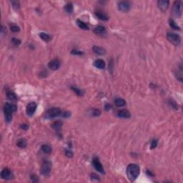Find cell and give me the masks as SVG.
<instances>
[{
    "label": "cell",
    "instance_id": "6da1fadb",
    "mask_svg": "<svg viewBox=\"0 0 183 183\" xmlns=\"http://www.w3.org/2000/svg\"><path fill=\"white\" fill-rule=\"evenodd\" d=\"M140 167L136 164H130L127 168V175L130 181H135L140 175Z\"/></svg>",
    "mask_w": 183,
    "mask_h": 183
},
{
    "label": "cell",
    "instance_id": "7a4b0ae2",
    "mask_svg": "<svg viewBox=\"0 0 183 183\" xmlns=\"http://www.w3.org/2000/svg\"><path fill=\"white\" fill-rule=\"evenodd\" d=\"M17 107L11 103H5L4 106V112L5 115V119L7 122H10L12 119V113L17 111Z\"/></svg>",
    "mask_w": 183,
    "mask_h": 183
},
{
    "label": "cell",
    "instance_id": "3957f363",
    "mask_svg": "<svg viewBox=\"0 0 183 183\" xmlns=\"http://www.w3.org/2000/svg\"><path fill=\"white\" fill-rule=\"evenodd\" d=\"M167 40H168L171 43L175 44L176 46L179 45L180 42H181V37L179 36V35L175 33H167Z\"/></svg>",
    "mask_w": 183,
    "mask_h": 183
},
{
    "label": "cell",
    "instance_id": "277c9868",
    "mask_svg": "<svg viewBox=\"0 0 183 183\" xmlns=\"http://www.w3.org/2000/svg\"><path fill=\"white\" fill-rule=\"evenodd\" d=\"M52 169V162L50 161H44L42 164L41 172L44 176H48L51 172Z\"/></svg>",
    "mask_w": 183,
    "mask_h": 183
},
{
    "label": "cell",
    "instance_id": "5b68a950",
    "mask_svg": "<svg viewBox=\"0 0 183 183\" xmlns=\"http://www.w3.org/2000/svg\"><path fill=\"white\" fill-rule=\"evenodd\" d=\"M61 109L58 107H52L48 109L46 113V117L47 118H54L61 114Z\"/></svg>",
    "mask_w": 183,
    "mask_h": 183
},
{
    "label": "cell",
    "instance_id": "8992f818",
    "mask_svg": "<svg viewBox=\"0 0 183 183\" xmlns=\"http://www.w3.org/2000/svg\"><path fill=\"white\" fill-rule=\"evenodd\" d=\"M118 9L119 10H120L121 11H123V12H127V11L129 10V9H130V4H129L128 2L122 1V2H119Z\"/></svg>",
    "mask_w": 183,
    "mask_h": 183
},
{
    "label": "cell",
    "instance_id": "52a82bcc",
    "mask_svg": "<svg viewBox=\"0 0 183 183\" xmlns=\"http://www.w3.org/2000/svg\"><path fill=\"white\" fill-rule=\"evenodd\" d=\"M36 109V104L35 102H30L29 104L27 106V109H26V112H27V114L29 116H32V115L35 112Z\"/></svg>",
    "mask_w": 183,
    "mask_h": 183
},
{
    "label": "cell",
    "instance_id": "ba28073f",
    "mask_svg": "<svg viewBox=\"0 0 183 183\" xmlns=\"http://www.w3.org/2000/svg\"><path fill=\"white\" fill-rule=\"evenodd\" d=\"M92 163H93L94 168H95V169L97 170V172H100V173H104V169L103 168V166H102V163L100 162V160L98 159L94 158L93 160Z\"/></svg>",
    "mask_w": 183,
    "mask_h": 183
},
{
    "label": "cell",
    "instance_id": "9c48e42d",
    "mask_svg": "<svg viewBox=\"0 0 183 183\" xmlns=\"http://www.w3.org/2000/svg\"><path fill=\"white\" fill-rule=\"evenodd\" d=\"M60 64H61L60 61L59 59H53V60L50 62V63L48 64V67H49V68L52 69V70H57L59 68Z\"/></svg>",
    "mask_w": 183,
    "mask_h": 183
},
{
    "label": "cell",
    "instance_id": "30bf717a",
    "mask_svg": "<svg viewBox=\"0 0 183 183\" xmlns=\"http://www.w3.org/2000/svg\"><path fill=\"white\" fill-rule=\"evenodd\" d=\"M182 3L180 2H175L174 4V13L177 17L182 15Z\"/></svg>",
    "mask_w": 183,
    "mask_h": 183
},
{
    "label": "cell",
    "instance_id": "8fae6325",
    "mask_svg": "<svg viewBox=\"0 0 183 183\" xmlns=\"http://www.w3.org/2000/svg\"><path fill=\"white\" fill-rule=\"evenodd\" d=\"M1 177H2V179H11V177H12L11 170L8 168H4L1 172Z\"/></svg>",
    "mask_w": 183,
    "mask_h": 183
},
{
    "label": "cell",
    "instance_id": "7c38bea8",
    "mask_svg": "<svg viewBox=\"0 0 183 183\" xmlns=\"http://www.w3.org/2000/svg\"><path fill=\"white\" fill-rule=\"evenodd\" d=\"M169 1L167 0H160L157 2L158 7L161 9L162 11H165L169 7Z\"/></svg>",
    "mask_w": 183,
    "mask_h": 183
},
{
    "label": "cell",
    "instance_id": "4fadbf2b",
    "mask_svg": "<svg viewBox=\"0 0 183 183\" xmlns=\"http://www.w3.org/2000/svg\"><path fill=\"white\" fill-rule=\"evenodd\" d=\"M117 115H118V117H121V118H129L130 116H131L129 112L126 110V109L119 110V111L117 112Z\"/></svg>",
    "mask_w": 183,
    "mask_h": 183
},
{
    "label": "cell",
    "instance_id": "5bb4252c",
    "mask_svg": "<svg viewBox=\"0 0 183 183\" xmlns=\"http://www.w3.org/2000/svg\"><path fill=\"white\" fill-rule=\"evenodd\" d=\"M94 65L95 67L98 69H104L105 67V62L104 60L101 59H98L97 60H95L94 62Z\"/></svg>",
    "mask_w": 183,
    "mask_h": 183
},
{
    "label": "cell",
    "instance_id": "9a60e30c",
    "mask_svg": "<svg viewBox=\"0 0 183 183\" xmlns=\"http://www.w3.org/2000/svg\"><path fill=\"white\" fill-rule=\"evenodd\" d=\"M94 32L97 34H104L106 32V29L104 26H97V27H95L94 29Z\"/></svg>",
    "mask_w": 183,
    "mask_h": 183
},
{
    "label": "cell",
    "instance_id": "2e32d148",
    "mask_svg": "<svg viewBox=\"0 0 183 183\" xmlns=\"http://www.w3.org/2000/svg\"><path fill=\"white\" fill-rule=\"evenodd\" d=\"M92 50L95 54H99V55H103L106 53L105 50H104L103 48H102L100 47H98V46H94L92 47Z\"/></svg>",
    "mask_w": 183,
    "mask_h": 183
},
{
    "label": "cell",
    "instance_id": "e0dca14e",
    "mask_svg": "<svg viewBox=\"0 0 183 183\" xmlns=\"http://www.w3.org/2000/svg\"><path fill=\"white\" fill-rule=\"evenodd\" d=\"M95 16L97 17V18L100 19L101 20H103V21H107L109 19L108 16L106 14H104L103 12H101V11H96L95 12Z\"/></svg>",
    "mask_w": 183,
    "mask_h": 183
},
{
    "label": "cell",
    "instance_id": "ac0fdd59",
    "mask_svg": "<svg viewBox=\"0 0 183 183\" xmlns=\"http://www.w3.org/2000/svg\"><path fill=\"white\" fill-rule=\"evenodd\" d=\"M63 125V123L62 121L60 120H58V121H56V122H54L52 125V127L54 129V130H56L57 132H59L62 128V126Z\"/></svg>",
    "mask_w": 183,
    "mask_h": 183
},
{
    "label": "cell",
    "instance_id": "d6986e66",
    "mask_svg": "<svg viewBox=\"0 0 183 183\" xmlns=\"http://www.w3.org/2000/svg\"><path fill=\"white\" fill-rule=\"evenodd\" d=\"M115 104L117 107H124L125 105L126 102L125 100H123L122 98H117V99L115 100Z\"/></svg>",
    "mask_w": 183,
    "mask_h": 183
},
{
    "label": "cell",
    "instance_id": "ffe728a7",
    "mask_svg": "<svg viewBox=\"0 0 183 183\" xmlns=\"http://www.w3.org/2000/svg\"><path fill=\"white\" fill-rule=\"evenodd\" d=\"M77 25H78L79 28L84 29V30H88L89 29V27H88V25H87L86 23H84V22L79 20V19L77 20Z\"/></svg>",
    "mask_w": 183,
    "mask_h": 183
},
{
    "label": "cell",
    "instance_id": "44dd1931",
    "mask_svg": "<svg viewBox=\"0 0 183 183\" xmlns=\"http://www.w3.org/2000/svg\"><path fill=\"white\" fill-rule=\"evenodd\" d=\"M7 95L8 98H9V100H11V101L17 100V95H16L13 92H11V91H8V92H7Z\"/></svg>",
    "mask_w": 183,
    "mask_h": 183
},
{
    "label": "cell",
    "instance_id": "7402d4cb",
    "mask_svg": "<svg viewBox=\"0 0 183 183\" xmlns=\"http://www.w3.org/2000/svg\"><path fill=\"white\" fill-rule=\"evenodd\" d=\"M42 151L45 154H50L52 152V148L48 144H44L42 146Z\"/></svg>",
    "mask_w": 183,
    "mask_h": 183
},
{
    "label": "cell",
    "instance_id": "603a6c76",
    "mask_svg": "<svg viewBox=\"0 0 183 183\" xmlns=\"http://www.w3.org/2000/svg\"><path fill=\"white\" fill-rule=\"evenodd\" d=\"M40 38L42 40H44V42H50L51 40V36L46 33L41 32L40 34Z\"/></svg>",
    "mask_w": 183,
    "mask_h": 183
},
{
    "label": "cell",
    "instance_id": "cb8c5ba5",
    "mask_svg": "<svg viewBox=\"0 0 183 183\" xmlns=\"http://www.w3.org/2000/svg\"><path fill=\"white\" fill-rule=\"evenodd\" d=\"M17 146L19 147H20V148H25L27 147V141L25 140H24V139H21V140H19L17 141Z\"/></svg>",
    "mask_w": 183,
    "mask_h": 183
},
{
    "label": "cell",
    "instance_id": "d4e9b609",
    "mask_svg": "<svg viewBox=\"0 0 183 183\" xmlns=\"http://www.w3.org/2000/svg\"><path fill=\"white\" fill-rule=\"evenodd\" d=\"M169 26L172 27V29H176V30H179L180 28H179V27L177 24H176V22L173 20V19H169Z\"/></svg>",
    "mask_w": 183,
    "mask_h": 183
},
{
    "label": "cell",
    "instance_id": "484cf974",
    "mask_svg": "<svg viewBox=\"0 0 183 183\" xmlns=\"http://www.w3.org/2000/svg\"><path fill=\"white\" fill-rule=\"evenodd\" d=\"M72 88V90L75 92L78 96H80V97H82V96H83V94H84V92H83V91H82L81 90H79V89H78V88H77V87H71Z\"/></svg>",
    "mask_w": 183,
    "mask_h": 183
},
{
    "label": "cell",
    "instance_id": "4316f807",
    "mask_svg": "<svg viewBox=\"0 0 183 183\" xmlns=\"http://www.w3.org/2000/svg\"><path fill=\"white\" fill-rule=\"evenodd\" d=\"M65 10L66 11L69 13V14H71L72 11H73V6L71 3H69L66 6H65Z\"/></svg>",
    "mask_w": 183,
    "mask_h": 183
},
{
    "label": "cell",
    "instance_id": "83f0119b",
    "mask_svg": "<svg viewBox=\"0 0 183 183\" xmlns=\"http://www.w3.org/2000/svg\"><path fill=\"white\" fill-rule=\"evenodd\" d=\"M10 29L13 32H17L19 31V27L16 25H10Z\"/></svg>",
    "mask_w": 183,
    "mask_h": 183
},
{
    "label": "cell",
    "instance_id": "f1b7e54d",
    "mask_svg": "<svg viewBox=\"0 0 183 183\" xmlns=\"http://www.w3.org/2000/svg\"><path fill=\"white\" fill-rule=\"evenodd\" d=\"M11 3L12 4V7L15 8V9H19V2H17V1H11Z\"/></svg>",
    "mask_w": 183,
    "mask_h": 183
},
{
    "label": "cell",
    "instance_id": "f546056e",
    "mask_svg": "<svg viewBox=\"0 0 183 183\" xmlns=\"http://www.w3.org/2000/svg\"><path fill=\"white\" fill-rule=\"evenodd\" d=\"M11 42L12 43L15 44V46H18L21 44V41L19 40V39H17V38H12L11 39Z\"/></svg>",
    "mask_w": 183,
    "mask_h": 183
},
{
    "label": "cell",
    "instance_id": "4dcf8cb0",
    "mask_svg": "<svg viewBox=\"0 0 183 183\" xmlns=\"http://www.w3.org/2000/svg\"><path fill=\"white\" fill-rule=\"evenodd\" d=\"M157 141L156 140H152V142H151V147L150 148L152 150V149H154L155 147H157Z\"/></svg>",
    "mask_w": 183,
    "mask_h": 183
},
{
    "label": "cell",
    "instance_id": "1f68e13d",
    "mask_svg": "<svg viewBox=\"0 0 183 183\" xmlns=\"http://www.w3.org/2000/svg\"><path fill=\"white\" fill-rule=\"evenodd\" d=\"M101 114V112L100 109H94L92 112V115L94 116H99Z\"/></svg>",
    "mask_w": 183,
    "mask_h": 183
},
{
    "label": "cell",
    "instance_id": "d6a6232c",
    "mask_svg": "<svg viewBox=\"0 0 183 183\" xmlns=\"http://www.w3.org/2000/svg\"><path fill=\"white\" fill-rule=\"evenodd\" d=\"M91 178L92 179H95L96 181H100V179L99 178V176H97L96 174H92L91 175Z\"/></svg>",
    "mask_w": 183,
    "mask_h": 183
},
{
    "label": "cell",
    "instance_id": "836d02e7",
    "mask_svg": "<svg viewBox=\"0 0 183 183\" xmlns=\"http://www.w3.org/2000/svg\"><path fill=\"white\" fill-rule=\"evenodd\" d=\"M72 54H77V55H82L83 54V52H81V51H79V50H72V52H71Z\"/></svg>",
    "mask_w": 183,
    "mask_h": 183
},
{
    "label": "cell",
    "instance_id": "e575fe53",
    "mask_svg": "<svg viewBox=\"0 0 183 183\" xmlns=\"http://www.w3.org/2000/svg\"><path fill=\"white\" fill-rule=\"evenodd\" d=\"M65 154H66V155H67V157H72V155H73V153H72L70 150H66Z\"/></svg>",
    "mask_w": 183,
    "mask_h": 183
},
{
    "label": "cell",
    "instance_id": "d590c367",
    "mask_svg": "<svg viewBox=\"0 0 183 183\" xmlns=\"http://www.w3.org/2000/svg\"><path fill=\"white\" fill-rule=\"evenodd\" d=\"M31 178H32V180L33 182H38V179H37L36 175H32Z\"/></svg>",
    "mask_w": 183,
    "mask_h": 183
},
{
    "label": "cell",
    "instance_id": "8d00e7d4",
    "mask_svg": "<svg viewBox=\"0 0 183 183\" xmlns=\"http://www.w3.org/2000/svg\"><path fill=\"white\" fill-rule=\"evenodd\" d=\"M21 128L23 129H25V130H27V129L29 128V126L27 125L24 124V125H21Z\"/></svg>",
    "mask_w": 183,
    "mask_h": 183
},
{
    "label": "cell",
    "instance_id": "74e56055",
    "mask_svg": "<svg viewBox=\"0 0 183 183\" xmlns=\"http://www.w3.org/2000/svg\"><path fill=\"white\" fill-rule=\"evenodd\" d=\"M111 107H112V106L110 105V104H107L106 105H105V109H106V110H109Z\"/></svg>",
    "mask_w": 183,
    "mask_h": 183
},
{
    "label": "cell",
    "instance_id": "f35d334b",
    "mask_svg": "<svg viewBox=\"0 0 183 183\" xmlns=\"http://www.w3.org/2000/svg\"><path fill=\"white\" fill-rule=\"evenodd\" d=\"M63 116H64V117H69V116H70V113H69V112H65V113H64V115H63Z\"/></svg>",
    "mask_w": 183,
    "mask_h": 183
}]
</instances>
